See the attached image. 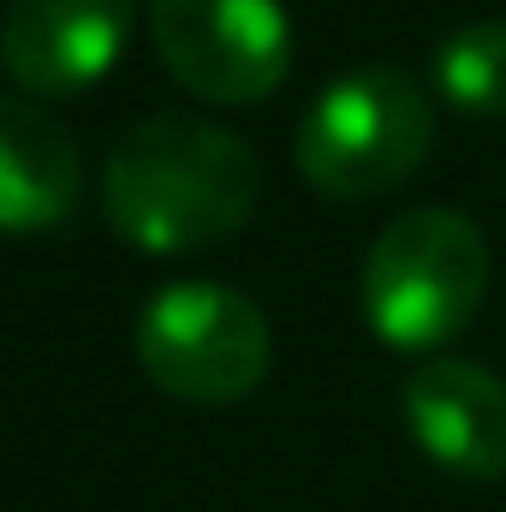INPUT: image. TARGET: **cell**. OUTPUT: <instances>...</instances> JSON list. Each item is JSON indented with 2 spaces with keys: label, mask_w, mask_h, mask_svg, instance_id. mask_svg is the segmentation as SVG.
Returning <instances> with one entry per match:
<instances>
[{
  "label": "cell",
  "mask_w": 506,
  "mask_h": 512,
  "mask_svg": "<svg viewBox=\"0 0 506 512\" xmlns=\"http://www.w3.org/2000/svg\"><path fill=\"white\" fill-rule=\"evenodd\" d=\"M262 167L239 131L197 114H155L108 155V227L143 256L227 245L256 209Z\"/></svg>",
  "instance_id": "cell-1"
},
{
  "label": "cell",
  "mask_w": 506,
  "mask_h": 512,
  "mask_svg": "<svg viewBox=\"0 0 506 512\" xmlns=\"http://www.w3.org/2000/svg\"><path fill=\"white\" fill-rule=\"evenodd\" d=\"M489 292V239L459 209H411L381 227L364 251L358 310L381 346L393 352H441L453 346Z\"/></svg>",
  "instance_id": "cell-2"
},
{
  "label": "cell",
  "mask_w": 506,
  "mask_h": 512,
  "mask_svg": "<svg viewBox=\"0 0 506 512\" xmlns=\"http://www.w3.org/2000/svg\"><path fill=\"white\" fill-rule=\"evenodd\" d=\"M435 149V108L429 96L387 66H364L334 78L298 120L292 161L298 173L340 203L381 197L405 185Z\"/></svg>",
  "instance_id": "cell-3"
},
{
  "label": "cell",
  "mask_w": 506,
  "mask_h": 512,
  "mask_svg": "<svg viewBox=\"0 0 506 512\" xmlns=\"http://www.w3.org/2000/svg\"><path fill=\"white\" fill-rule=\"evenodd\" d=\"M274 358L268 316L221 280L161 286L137 316L143 376L185 405H233L262 387Z\"/></svg>",
  "instance_id": "cell-4"
},
{
  "label": "cell",
  "mask_w": 506,
  "mask_h": 512,
  "mask_svg": "<svg viewBox=\"0 0 506 512\" xmlns=\"http://www.w3.org/2000/svg\"><path fill=\"white\" fill-rule=\"evenodd\" d=\"M161 66L215 108H251L292 72V18L280 0H149Z\"/></svg>",
  "instance_id": "cell-5"
},
{
  "label": "cell",
  "mask_w": 506,
  "mask_h": 512,
  "mask_svg": "<svg viewBox=\"0 0 506 512\" xmlns=\"http://www.w3.org/2000/svg\"><path fill=\"white\" fill-rule=\"evenodd\" d=\"M131 36V0H12L0 24V66L24 96L66 102L96 90Z\"/></svg>",
  "instance_id": "cell-6"
},
{
  "label": "cell",
  "mask_w": 506,
  "mask_h": 512,
  "mask_svg": "<svg viewBox=\"0 0 506 512\" xmlns=\"http://www.w3.org/2000/svg\"><path fill=\"white\" fill-rule=\"evenodd\" d=\"M411 441L453 477H506V382L471 358H429L399 393Z\"/></svg>",
  "instance_id": "cell-7"
},
{
  "label": "cell",
  "mask_w": 506,
  "mask_h": 512,
  "mask_svg": "<svg viewBox=\"0 0 506 512\" xmlns=\"http://www.w3.org/2000/svg\"><path fill=\"white\" fill-rule=\"evenodd\" d=\"M84 161L30 96H0V239H42L78 215Z\"/></svg>",
  "instance_id": "cell-8"
},
{
  "label": "cell",
  "mask_w": 506,
  "mask_h": 512,
  "mask_svg": "<svg viewBox=\"0 0 506 512\" xmlns=\"http://www.w3.org/2000/svg\"><path fill=\"white\" fill-rule=\"evenodd\" d=\"M435 90L477 120H506V18L453 30L435 48Z\"/></svg>",
  "instance_id": "cell-9"
}]
</instances>
